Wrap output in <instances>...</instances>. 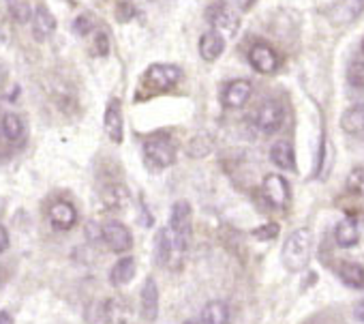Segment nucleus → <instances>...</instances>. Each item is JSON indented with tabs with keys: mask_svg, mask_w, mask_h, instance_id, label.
Masks as SVG:
<instances>
[{
	"mask_svg": "<svg viewBox=\"0 0 364 324\" xmlns=\"http://www.w3.org/2000/svg\"><path fill=\"white\" fill-rule=\"evenodd\" d=\"M189 241H191V234L180 232L171 226H165L156 236V260H159V264L169 268V271H180L187 260Z\"/></svg>",
	"mask_w": 364,
	"mask_h": 324,
	"instance_id": "obj_1",
	"label": "nucleus"
},
{
	"mask_svg": "<svg viewBox=\"0 0 364 324\" xmlns=\"http://www.w3.org/2000/svg\"><path fill=\"white\" fill-rule=\"evenodd\" d=\"M311 251H313V234L306 228L294 230L285 243H283V251H281V260L283 266L291 273L302 271L309 260H311Z\"/></svg>",
	"mask_w": 364,
	"mask_h": 324,
	"instance_id": "obj_2",
	"label": "nucleus"
},
{
	"mask_svg": "<svg viewBox=\"0 0 364 324\" xmlns=\"http://www.w3.org/2000/svg\"><path fill=\"white\" fill-rule=\"evenodd\" d=\"M206 22L221 37H236L238 28H240L238 11L234 7H230L228 3H223V0H219V3H215L206 9Z\"/></svg>",
	"mask_w": 364,
	"mask_h": 324,
	"instance_id": "obj_3",
	"label": "nucleus"
},
{
	"mask_svg": "<svg viewBox=\"0 0 364 324\" xmlns=\"http://www.w3.org/2000/svg\"><path fill=\"white\" fill-rule=\"evenodd\" d=\"M178 82H180V69L176 65L156 63V65H150L144 73V88H148L152 93L169 90Z\"/></svg>",
	"mask_w": 364,
	"mask_h": 324,
	"instance_id": "obj_4",
	"label": "nucleus"
},
{
	"mask_svg": "<svg viewBox=\"0 0 364 324\" xmlns=\"http://www.w3.org/2000/svg\"><path fill=\"white\" fill-rule=\"evenodd\" d=\"M262 194H264V200L268 202V207H272L277 211H285L291 202V187H289L287 179L281 174H268L264 179Z\"/></svg>",
	"mask_w": 364,
	"mask_h": 324,
	"instance_id": "obj_5",
	"label": "nucleus"
},
{
	"mask_svg": "<svg viewBox=\"0 0 364 324\" xmlns=\"http://www.w3.org/2000/svg\"><path fill=\"white\" fill-rule=\"evenodd\" d=\"M285 122V108L270 99V101H264L257 112H255V127L264 133V135H272L277 133Z\"/></svg>",
	"mask_w": 364,
	"mask_h": 324,
	"instance_id": "obj_6",
	"label": "nucleus"
},
{
	"mask_svg": "<svg viewBox=\"0 0 364 324\" xmlns=\"http://www.w3.org/2000/svg\"><path fill=\"white\" fill-rule=\"evenodd\" d=\"M144 155L154 168H169L176 161V146L167 137H150L144 144Z\"/></svg>",
	"mask_w": 364,
	"mask_h": 324,
	"instance_id": "obj_7",
	"label": "nucleus"
},
{
	"mask_svg": "<svg viewBox=\"0 0 364 324\" xmlns=\"http://www.w3.org/2000/svg\"><path fill=\"white\" fill-rule=\"evenodd\" d=\"M103 241L116 254H124L133 245V236H131L129 228L124 224H120V221H107L103 226Z\"/></svg>",
	"mask_w": 364,
	"mask_h": 324,
	"instance_id": "obj_8",
	"label": "nucleus"
},
{
	"mask_svg": "<svg viewBox=\"0 0 364 324\" xmlns=\"http://www.w3.org/2000/svg\"><path fill=\"white\" fill-rule=\"evenodd\" d=\"M249 63L259 73H274L279 69V56L277 52L266 43H255L249 52Z\"/></svg>",
	"mask_w": 364,
	"mask_h": 324,
	"instance_id": "obj_9",
	"label": "nucleus"
},
{
	"mask_svg": "<svg viewBox=\"0 0 364 324\" xmlns=\"http://www.w3.org/2000/svg\"><path fill=\"white\" fill-rule=\"evenodd\" d=\"M48 217H50V224L56 228V230H71L75 224H77V211L71 202L67 200H56L50 211H48Z\"/></svg>",
	"mask_w": 364,
	"mask_h": 324,
	"instance_id": "obj_10",
	"label": "nucleus"
},
{
	"mask_svg": "<svg viewBox=\"0 0 364 324\" xmlns=\"http://www.w3.org/2000/svg\"><path fill=\"white\" fill-rule=\"evenodd\" d=\"M141 318L146 322H154L159 318V286L154 277H146L141 286Z\"/></svg>",
	"mask_w": 364,
	"mask_h": 324,
	"instance_id": "obj_11",
	"label": "nucleus"
},
{
	"mask_svg": "<svg viewBox=\"0 0 364 324\" xmlns=\"http://www.w3.org/2000/svg\"><path fill=\"white\" fill-rule=\"evenodd\" d=\"M31 26H33L35 39H37V41H43V39H48V37L56 31V18H54V14H52L46 5H39V7L33 11Z\"/></svg>",
	"mask_w": 364,
	"mask_h": 324,
	"instance_id": "obj_12",
	"label": "nucleus"
},
{
	"mask_svg": "<svg viewBox=\"0 0 364 324\" xmlns=\"http://www.w3.org/2000/svg\"><path fill=\"white\" fill-rule=\"evenodd\" d=\"M253 93V84L249 80H234L223 90V103L228 108H242Z\"/></svg>",
	"mask_w": 364,
	"mask_h": 324,
	"instance_id": "obj_13",
	"label": "nucleus"
},
{
	"mask_svg": "<svg viewBox=\"0 0 364 324\" xmlns=\"http://www.w3.org/2000/svg\"><path fill=\"white\" fill-rule=\"evenodd\" d=\"M362 14H364V0H338L336 5H332V14L328 18L334 24H347Z\"/></svg>",
	"mask_w": 364,
	"mask_h": 324,
	"instance_id": "obj_14",
	"label": "nucleus"
},
{
	"mask_svg": "<svg viewBox=\"0 0 364 324\" xmlns=\"http://www.w3.org/2000/svg\"><path fill=\"white\" fill-rule=\"evenodd\" d=\"M223 52H225V37H221L213 28L202 35V39H200V56L206 63H215L217 58H221Z\"/></svg>",
	"mask_w": 364,
	"mask_h": 324,
	"instance_id": "obj_15",
	"label": "nucleus"
},
{
	"mask_svg": "<svg viewBox=\"0 0 364 324\" xmlns=\"http://www.w3.org/2000/svg\"><path fill=\"white\" fill-rule=\"evenodd\" d=\"M103 125H105V133L112 142L120 144L122 142V114H120V101L118 99H112L107 103V110H105V118H103Z\"/></svg>",
	"mask_w": 364,
	"mask_h": 324,
	"instance_id": "obj_16",
	"label": "nucleus"
},
{
	"mask_svg": "<svg viewBox=\"0 0 364 324\" xmlns=\"http://www.w3.org/2000/svg\"><path fill=\"white\" fill-rule=\"evenodd\" d=\"M101 200L107 209H116V211H122L131 204V192L127 185L122 183H112L107 187H103L101 192Z\"/></svg>",
	"mask_w": 364,
	"mask_h": 324,
	"instance_id": "obj_17",
	"label": "nucleus"
},
{
	"mask_svg": "<svg viewBox=\"0 0 364 324\" xmlns=\"http://www.w3.org/2000/svg\"><path fill=\"white\" fill-rule=\"evenodd\" d=\"M171 228L180 230V232H187L191 234V226H193V211H191V204L187 200H178L173 207H171V215H169V224Z\"/></svg>",
	"mask_w": 364,
	"mask_h": 324,
	"instance_id": "obj_18",
	"label": "nucleus"
},
{
	"mask_svg": "<svg viewBox=\"0 0 364 324\" xmlns=\"http://www.w3.org/2000/svg\"><path fill=\"white\" fill-rule=\"evenodd\" d=\"M334 241L341 249H349V247H355L358 241H360V228H358V221L353 217H347L343 219L336 228H334Z\"/></svg>",
	"mask_w": 364,
	"mask_h": 324,
	"instance_id": "obj_19",
	"label": "nucleus"
},
{
	"mask_svg": "<svg viewBox=\"0 0 364 324\" xmlns=\"http://www.w3.org/2000/svg\"><path fill=\"white\" fill-rule=\"evenodd\" d=\"M270 161L281 170H294L296 168V152H294L291 142H287V140L277 142L270 148Z\"/></svg>",
	"mask_w": 364,
	"mask_h": 324,
	"instance_id": "obj_20",
	"label": "nucleus"
},
{
	"mask_svg": "<svg viewBox=\"0 0 364 324\" xmlns=\"http://www.w3.org/2000/svg\"><path fill=\"white\" fill-rule=\"evenodd\" d=\"M341 129L349 135H360L364 133V103L351 105L343 112L341 116Z\"/></svg>",
	"mask_w": 364,
	"mask_h": 324,
	"instance_id": "obj_21",
	"label": "nucleus"
},
{
	"mask_svg": "<svg viewBox=\"0 0 364 324\" xmlns=\"http://www.w3.org/2000/svg\"><path fill=\"white\" fill-rule=\"evenodd\" d=\"M202 324H230V305L225 301H210L202 309Z\"/></svg>",
	"mask_w": 364,
	"mask_h": 324,
	"instance_id": "obj_22",
	"label": "nucleus"
},
{
	"mask_svg": "<svg viewBox=\"0 0 364 324\" xmlns=\"http://www.w3.org/2000/svg\"><path fill=\"white\" fill-rule=\"evenodd\" d=\"M135 271H137V266H135V260L129 256V258H120L114 266H112V271H109V281L114 283V286H127L133 277H135Z\"/></svg>",
	"mask_w": 364,
	"mask_h": 324,
	"instance_id": "obj_23",
	"label": "nucleus"
},
{
	"mask_svg": "<svg viewBox=\"0 0 364 324\" xmlns=\"http://www.w3.org/2000/svg\"><path fill=\"white\" fill-rule=\"evenodd\" d=\"M215 148V140L210 133L206 131H198L196 135L189 137L187 142V155L193 157V159H202L206 155H210V150Z\"/></svg>",
	"mask_w": 364,
	"mask_h": 324,
	"instance_id": "obj_24",
	"label": "nucleus"
},
{
	"mask_svg": "<svg viewBox=\"0 0 364 324\" xmlns=\"http://www.w3.org/2000/svg\"><path fill=\"white\" fill-rule=\"evenodd\" d=\"M338 277L349 288H355V290L364 288V266L358 262H343L338 266Z\"/></svg>",
	"mask_w": 364,
	"mask_h": 324,
	"instance_id": "obj_25",
	"label": "nucleus"
},
{
	"mask_svg": "<svg viewBox=\"0 0 364 324\" xmlns=\"http://www.w3.org/2000/svg\"><path fill=\"white\" fill-rule=\"evenodd\" d=\"M0 131L9 142H20L24 137V120L16 112L3 114V122H0Z\"/></svg>",
	"mask_w": 364,
	"mask_h": 324,
	"instance_id": "obj_26",
	"label": "nucleus"
},
{
	"mask_svg": "<svg viewBox=\"0 0 364 324\" xmlns=\"http://www.w3.org/2000/svg\"><path fill=\"white\" fill-rule=\"evenodd\" d=\"M7 11L18 24H28L33 18V7L31 0H7Z\"/></svg>",
	"mask_w": 364,
	"mask_h": 324,
	"instance_id": "obj_27",
	"label": "nucleus"
},
{
	"mask_svg": "<svg viewBox=\"0 0 364 324\" xmlns=\"http://www.w3.org/2000/svg\"><path fill=\"white\" fill-rule=\"evenodd\" d=\"M345 189L353 196H364V166H358L349 172L345 181Z\"/></svg>",
	"mask_w": 364,
	"mask_h": 324,
	"instance_id": "obj_28",
	"label": "nucleus"
},
{
	"mask_svg": "<svg viewBox=\"0 0 364 324\" xmlns=\"http://www.w3.org/2000/svg\"><path fill=\"white\" fill-rule=\"evenodd\" d=\"M347 82L353 88H364V61H355L347 69Z\"/></svg>",
	"mask_w": 364,
	"mask_h": 324,
	"instance_id": "obj_29",
	"label": "nucleus"
},
{
	"mask_svg": "<svg viewBox=\"0 0 364 324\" xmlns=\"http://www.w3.org/2000/svg\"><path fill=\"white\" fill-rule=\"evenodd\" d=\"M109 48H112V43H109V37H107V33L105 31H99V33H95V41H92V52L97 54V56H107L109 54Z\"/></svg>",
	"mask_w": 364,
	"mask_h": 324,
	"instance_id": "obj_30",
	"label": "nucleus"
},
{
	"mask_svg": "<svg viewBox=\"0 0 364 324\" xmlns=\"http://www.w3.org/2000/svg\"><path fill=\"white\" fill-rule=\"evenodd\" d=\"M135 14H137V9H135L133 3H129V0H120V3L116 5V18H118V22H129V20L135 18Z\"/></svg>",
	"mask_w": 364,
	"mask_h": 324,
	"instance_id": "obj_31",
	"label": "nucleus"
},
{
	"mask_svg": "<svg viewBox=\"0 0 364 324\" xmlns=\"http://www.w3.org/2000/svg\"><path fill=\"white\" fill-rule=\"evenodd\" d=\"M92 28H95V24H92V20H90L88 16H80V18L73 20V31H75L80 37H88V35L92 33Z\"/></svg>",
	"mask_w": 364,
	"mask_h": 324,
	"instance_id": "obj_32",
	"label": "nucleus"
},
{
	"mask_svg": "<svg viewBox=\"0 0 364 324\" xmlns=\"http://www.w3.org/2000/svg\"><path fill=\"white\" fill-rule=\"evenodd\" d=\"M84 232H86V239H88L90 243L103 241V226H99L97 221H88L86 228H84Z\"/></svg>",
	"mask_w": 364,
	"mask_h": 324,
	"instance_id": "obj_33",
	"label": "nucleus"
},
{
	"mask_svg": "<svg viewBox=\"0 0 364 324\" xmlns=\"http://www.w3.org/2000/svg\"><path fill=\"white\" fill-rule=\"evenodd\" d=\"M253 234L262 241H270L279 234V226L277 224H266V226H259L257 230H253Z\"/></svg>",
	"mask_w": 364,
	"mask_h": 324,
	"instance_id": "obj_34",
	"label": "nucleus"
},
{
	"mask_svg": "<svg viewBox=\"0 0 364 324\" xmlns=\"http://www.w3.org/2000/svg\"><path fill=\"white\" fill-rule=\"evenodd\" d=\"M9 249V232L5 226H0V254H5Z\"/></svg>",
	"mask_w": 364,
	"mask_h": 324,
	"instance_id": "obj_35",
	"label": "nucleus"
},
{
	"mask_svg": "<svg viewBox=\"0 0 364 324\" xmlns=\"http://www.w3.org/2000/svg\"><path fill=\"white\" fill-rule=\"evenodd\" d=\"M353 318H355L358 322L364 324V298H360V301L353 305Z\"/></svg>",
	"mask_w": 364,
	"mask_h": 324,
	"instance_id": "obj_36",
	"label": "nucleus"
},
{
	"mask_svg": "<svg viewBox=\"0 0 364 324\" xmlns=\"http://www.w3.org/2000/svg\"><path fill=\"white\" fill-rule=\"evenodd\" d=\"M0 324H14V318L9 311H0Z\"/></svg>",
	"mask_w": 364,
	"mask_h": 324,
	"instance_id": "obj_37",
	"label": "nucleus"
},
{
	"mask_svg": "<svg viewBox=\"0 0 364 324\" xmlns=\"http://www.w3.org/2000/svg\"><path fill=\"white\" fill-rule=\"evenodd\" d=\"M185 324H202V320H187Z\"/></svg>",
	"mask_w": 364,
	"mask_h": 324,
	"instance_id": "obj_38",
	"label": "nucleus"
},
{
	"mask_svg": "<svg viewBox=\"0 0 364 324\" xmlns=\"http://www.w3.org/2000/svg\"><path fill=\"white\" fill-rule=\"evenodd\" d=\"M362 52H364V39H362Z\"/></svg>",
	"mask_w": 364,
	"mask_h": 324,
	"instance_id": "obj_39",
	"label": "nucleus"
}]
</instances>
